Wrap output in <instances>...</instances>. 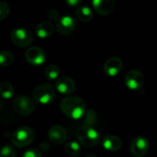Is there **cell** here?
Listing matches in <instances>:
<instances>
[{"label":"cell","instance_id":"obj_17","mask_svg":"<svg viewBox=\"0 0 157 157\" xmlns=\"http://www.w3.org/2000/svg\"><path fill=\"white\" fill-rule=\"evenodd\" d=\"M82 122L84 126H87V127H91V128H95V126L98 124V115L97 112L92 109H86L84 117L82 118Z\"/></svg>","mask_w":157,"mask_h":157},{"label":"cell","instance_id":"obj_23","mask_svg":"<svg viewBox=\"0 0 157 157\" xmlns=\"http://www.w3.org/2000/svg\"><path fill=\"white\" fill-rule=\"evenodd\" d=\"M10 13V7L9 5L5 2V1H1L0 2V20L5 19Z\"/></svg>","mask_w":157,"mask_h":157},{"label":"cell","instance_id":"obj_16","mask_svg":"<svg viewBox=\"0 0 157 157\" xmlns=\"http://www.w3.org/2000/svg\"><path fill=\"white\" fill-rule=\"evenodd\" d=\"M54 30V26L51 21H41L36 27V34L40 39L49 38Z\"/></svg>","mask_w":157,"mask_h":157},{"label":"cell","instance_id":"obj_10","mask_svg":"<svg viewBox=\"0 0 157 157\" xmlns=\"http://www.w3.org/2000/svg\"><path fill=\"white\" fill-rule=\"evenodd\" d=\"M123 66V62L120 57L113 56L109 58L103 66V71L104 73L110 77H114L120 74Z\"/></svg>","mask_w":157,"mask_h":157},{"label":"cell","instance_id":"obj_19","mask_svg":"<svg viewBox=\"0 0 157 157\" xmlns=\"http://www.w3.org/2000/svg\"><path fill=\"white\" fill-rule=\"evenodd\" d=\"M15 89L14 86L7 81H4L0 84V94L5 99H9L14 96Z\"/></svg>","mask_w":157,"mask_h":157},{"label":"cell","instance_id":"obj_22","mask_svg":"<svg viewBox=\"0 0 157 157\" xmlns=\"http://www.w3.org/2000/svg\"><path fill=\"white\" fill-rule=\"evenodd\" d=\"M14 61V55L10 51H2L0 53V63L3 67L9 66Z\"/></svg>","mask_w":157,"mask_h":157},{"label":"cell","instance_id":"obj_26","mask_svg":"<svg viewBox=\"0 0 157 157\" xmlns=\"http://www.w3.org/2000/svg\"><path fill=\"white\" fill-rule=\"evenodd\" d=\"M23 157H42V155L40 150L36 148H30L24 153Z\"/></svg>","mask_w":157,"mask_h":157},{"label":"cell","instance_id":"obj_3","mask_svg":"<svg viewBox=\"0 0 157 157\" xmlns=\"http://www.w3.org/2000/svg\"><path fill=\"white\" fill-rule=\"evenodd\" d=\"M34 139L35 132L29 126H22L17 128L11 135V142L13 145L17 148L27 147L33 143Z\"/></svg>","mask_w":157,"mask_h":157},{"label":"cell","instance_id":"obj_9","mask_svg":"<svg viewBox=\"0 0 157 157\" xmlns=\"http://www.w3.org/2000/svg\"><path fill=\"white\" fill-rule=\"evenodd\" d=\"M131 154L134 157H144L149 151V143L147 139L142 136L135 137L130 147Z\"/></svg>","mask_w":157,"mask_h":157},{"label":"cell","instance_id":"obj_4","mask_svg":"<svg viewBox=\"0 0 157 157\" xmlns=\"http://www.w3.org/2000/svg\"><path fill=\"white\" fill-rule=\"evenodd\" d=\"M32 96L34 100L39 104L48 105L55 99L56 92L52 85L40 84L33 89Z\"/></svg>","mask_w":157,"mask_h":157},{"label":"cell","instance_id":"obj_6","mask_svg":"<svg viewBox=\"0 0 157 157\" xmlns=\"http://www.w3.org/2000/svg\"><path fill=\"white\" fill-rule=\"evenodd\" d=\"M10 38L12 42L20 48H25L29 46L33 41V37L31 32L25 28H17L11 31Z\"/></svg>","mask_w":157,"mask_h":157},{"label":"cell","instance_id":"obj_8","mask_svg":"<svg viewBox=\"0 0 157 157\" xmlns=\"http://www.w3.org/2000/svg\"><path fill=\"white\" fill-rule=\"evenodd\" d=\"M25 58L27 62L29 63L30 64L38 66V65H41L42 63H44L46 55H45L44 51L41 48L37 47V46H32V47H29L26 51Z\"/></svg>","mask_w":157,"mask_h":157},{"label":"cell","instance_id":"obj_24","mask_svg":"<svg viewBox=\"0 0 157 157\" xmlns=\"http://www.w3.org/2000/svg\"><path fill=\"white\" fill-rule=\"evenodd\" d=\"M0 157H16V152L11 145L6 144L2 148Z\"/></svg>","mask_w":157,"mask_h":157},{"label":"cell","instance_id":"obj_1","mask_svg":"<svg viewBox=\"0 0 157 157\" xmlns=\"http://www.w3.org/2000/svg\"><path fill=\"white\" fill-rule=\"evenodd\" d=\"M60 109L65 116L73 120L82 119L86 111L84 99L76 96L65 97L60 103Z\"/></svg>","mask_w":157,"mask_h":157},{"label":"cell","instance_id":"obj_20","mask_svg":"<svg viewBox=\"0 0 157 157\" xmlns=\"http://www.w3.org/2000/svg\"><path fill=\"white\" fill-rule=\"evenodd\" d=\"M65 152L70 156L76 157L81 153V145L77 142L69 141L65 144Z\"/></svg>","mask_w":157,"mask_h":157},{"label":"cell","instance_id":"obj_18","mask_svg":"<svg viewBox=\"0 0 157 157\" xmlns=\"http://www.w3.org/2000/svg\"><path fill=\"white\" fill-rule=\"evenodd\" d=\"M75 14H76V17H78V19L83 22H89L93 18V16H94L91 8L86 6H78L76 8Z\"/></svg>","mask_w":157,"mask_h":157},{"label":"cell","instance_id":"obj_14","mask_svg":"<svg viewBox=\"0 0 157 157\" xmlns=\"http://www.w3.org/2000/svg\"><path fill=\"white\" fill-rule=\"evenodd\" d=\"M66 137V131L61 125H53L48 132V138L54 144H62L65 142Z\"/></svg>","mask_w":157,"mask_h":157},{"label":"cell","instance_id":"obj_7","mask_svg":"<svg viewBox=\"0 0 157 157\" xmlns=\"http://www.w3.org/2000/svg\"><path fill=\"white\" fill-rule=\"evenodd\" d=\"M144 84V76L139 70H130L125 75V85L131 90H138Z\"/></svg>","mask_w":157,"mask_h":157},{"label":"cell","instance_id":"obj_15","mask_svg":"<svg viewBox=\"0 0 157 157\" xmlns=\"http://www.w3.org/2000/svg\"><path fill=\"white\" fill-rule=\"evenodd\" d=\"M102 145L103 147L110 152H117L119 151L122 146V142L121 138L115 135H108L103 138L102 140Z\"/></svg>","mask_w":157,"mask_h":157},{"label":"cell","instance_id":"obj_21","mask_svg":"<svg viewBox=\"0 0 157 157\" xmlns=\"http://www.w3.org/2000/svg\"><path fill=\"white\" fill-rule=\"evenodd\" d=\"M61 69L57 64H50L45 69V76L49 80H58Z\"/></svg>","mask_w":157,"mask_h":157},{"label":"cell","instance_id":"obj_5","mask_svg":"<svg viewBox=\"0 0 157 157\" xmlns=\"http://www.w3.org/2000/svg\"><path fill=\"white\" fill-rule=\"evenodd\" d=\"M13 110L20 116H29L33 113L35 109V104L33 100L25 96L20 95L15 98L12 103Z\"/></svg>","mask_w":157,"mask_h":157},{"label":"cell","instance_id":"obj_28","mask_svg":"<svg viewBox=\"0 0 157 157\" xmlns=\"http://www.w3.org/2000/svg\"><path fill=\"white\" fill-rule=\"evenodd\" d=\"M86 157H98L96 155H94V154H89V155H87Z\"/></svg>","mask_w":157,"mask_h":157},{"label":"cell","instance_id":"obj_13","mask_svg":"<svg viewBox=\"0 0 157 157\" xmlns=\"http://www.w3.org/2000/svg\"><path fill=\"white\" fill-rule=\"evenodd\" d=\"M92 6L95 11L102 16H108L115 9L116 3L114 0H94Z\"/></svg>","mask_w":157,"mask_h":157},{"label":"cell","instance_id":"obj_25","mask_svg":"<svg viewBox=\"0 0 157 157\" xmlns=\"http://www.w3.org/2000/svg\"><path fill=\"white\" fill-rule=\"evenodd\" d=\"M47 17L49 18L50 21H53V22H58L60 20V13L56 10V9H50L48 11V14H47Z\"/></svg>","mask_w":157,"mask_h":157},{"label":"cell","instance_id":"obj_27","mask_svg":"<svg viewBox=\"0 0 157 157\" xmlns=\"http://www.w3.org/2000/svg\"><path fill=\"white\" fill-rule=\"evenodd\" d=\"M65 3L70 6H75L78 4H80V1L79 0H66Z\"/></svg>","mask_w":157,"mask_h":157},{"label":"cell","instance_id":"obj_12","mask_svg":"<svg viewBox=\"0 0 157 157\" xmlns=\"http://www.w3.org/2000/svg\"><path fill=\"white\" fill-rule=\"evenodd\" d=\"M75 20L70 16L62 17L56 23V29L62 35H69L73 33L75 29Z\"/></svg>","mask_w":157,"mask_h":157},{"label":"cell","instance_id":"obj_2","mask_svg":"<svg viewBox=\"0 0 157 157\" xmlns=\"http://www.w3.org/2000/svg\"><path fill=\"white\" fill-rule=\"evenodd\" d=\"M76 138L79 141L80 144L86 148H93L100 141V136L95 128L84 125H81L77 129Z\"/></svg>","mask_w":157,"mask_h":157},{"label":"cell","instance_id":"obj_11","mask_svg":"<svg viewBox=\"0 0 157 157\" xmlns=\"http://www.w3.org/2000/svg\"><path fill=\"white\" fill-rule=\"evenodd\" d=\"M56 89L63 95H71L75 92L76 85L73 78L69 76H61L55 83Z\"/></svg>","mask_w":157,"mask_h":157}]
</instances>
